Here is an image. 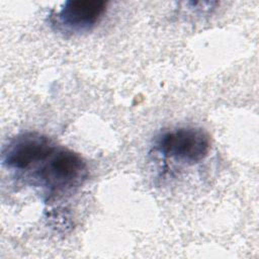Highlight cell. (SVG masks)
Returning a JSON list of instances; mask_svg holds the SVG:
<instances>
[{
  "mask_svg": "<svg viewBox=\"0 0 259 259\" xmlns=\"http://www.w3.org/2000/svg\"><path fill=\"white\" fill-rule=\"evenodd\" d=\"M32 183L42 190L48 200H55L76 191L88 177L83 158L66 148L55 150L27 173Z\"/></svg>",
  "mask_w": 259,
  "mask_h": 259,
  "instance_id": "1",
  "label": "cell"
},
{
  "mask_svg": "<svg viewBox=\"0 0 259 259\" xmlns=\"http://www.w3.org/2000/svg\"><path fill=\"white\" fill-rule=\"evenodd\" d=\"M154 150L167 159L194 165L208 155L210 139L202 128L181 126L160 134L154 142Z\"/></svg>",
  "mask_w": 259,
  "mask_h": 259,
  "instance_id": "2",
  "label": "cell"
},
{
  "mask_svg": "<svg viewBox=\"0 0 259 259\" xmlns=\"http://www.w3.org/2000/svg\"><path fill=\"white\" fill-rule=\"evenodd\" d=\"M55 143L38 133H24L12 138L2 150V164L9 170L29 173L56 148Z\"/></svg>",
  "mask_w": 259,
  "mask_h": 259,
  "instance_id": "3",
  "label": "cell"
},
{
  "mask_svg": "<svg viewBox=\"0 0 259 259\" xmlns=\"http://www.w3.org/2000/svg\"><path fill=\"white\" fill-rule=\"evenodd\" d=\"M107 3L99 0H69L50 16V23L63 34H80L92 30L106 12Z\"/></svg>",
  "mask_w": 259,
  "mask_h": 259,
  "instance_id": "4",
  "label": "cell"
}]
</instances>
